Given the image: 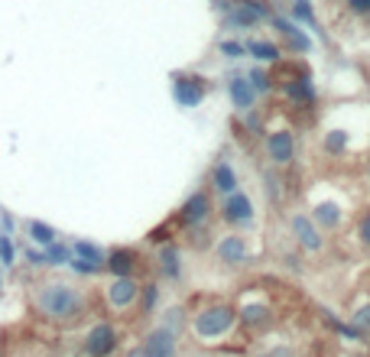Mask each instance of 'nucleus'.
Listing matches in <instances>:
<instances>
[{"mask_svg": "<svg viewBox=\"0 0 370 357\" xmlns=\"http://www.w3.org/2000/svg\"><path fill=\"white\" fill-rule=\"evenodd\" d=\"M36 309H39V315L53 318V322H65L82 312V293L65 283H46L36 293Z\"/></svg>", "mask_w": 370, "mask_h": 357, "instance_id": "obj_1", "label": "nucleus"}, {"mask_svg": "<svg viewBox=\"0 0 370 357\" xmlns=\"http://www.w3.org/2000/svg\"><path fill=\"white\" fill-rule=\"evenodd\" d=\"M231 322H234L231 309H228V305H214V309H205V312L195 318V331H198L201 338H218L231 328Z\"/></svg>", "mask_w": 370, "mask_h": 357, "instance_id": "obj_2", "label": "nucleus"}, {"mask_svg": "<svg viewBox=\"0 0 370 357\" xmlns=\"http://www.w3.org/2000/svg\"><path fill=\"white\" fill-rule=\"evenodd\" d=\"M114 345H117L114 328L104 325V322L91 328V331H88V338H85V347H88V354H91V357H107L111 351H114Z\"/></svg>", "mask_w": 370, "mask_h": 357, "instance_id": "obj_3", "label": "nucleus"}, {"mask_svg": "<svg viewBox=\"0 0 370 357\" xmlns=\"http://www.w3.org/2000/svg\"><path fill=\"white\" fill-rule=\"evenodd\" d=\"M143 351H147L149 357H172L176 354V338H172L169 328H156V331H149Z\"/></svg>", "mask_w": 370, "mask_h": 357, "instance_id": "obj_4", "label": "nucleus"}, {"mask_svg": "<svg viewBox=\"0 0 370 357\" xmlns=\"http://www.w3.org/2000/svg\"><path fill=\"white\" fill-rule=\"evenodd\" d=\"M137 283L130 280V276H117L114 283H111V289H107V299H111V305L114 309H127L133 299H137Z\"/></svg>", "mask_w": 370, "mask_h": 357, "instance_id": "obj_5", "label": "nucleus"}, {"mask_svg": "<svg viewBox=\"0 0 370 357\" xmlns=\"http://www.w3.org/2000/svg\"><path fill=\"white\" fill-rule=\"evenodd\" d=\"M205 98V84L198 78H176V101L182 107H195Z\"/></svg>", "mask_w": 370, "mask_h": 357, "instance_id": "obj_6", "label": "nucleus"}, {"mask_svg": "<svg viewBox=\"0 0 370 357\" xmlns=\"http://www.w3.org/2000/svg\"><path fill=\"white\" fill-rule=\"evenodd\" d=\"M266 149H270V159H273V163H289V159H293V153H296L293 134H286V130L273 134V137L266 140Z\"/></svg>", "mask_w": 370, "mask_h": 357, "instance_id": "obj_7", "label": "nucleus"}, {"mask_svg": "<svg viewBox=\"0 0 370 357\" xmlns=\"http://www.w3.org/2000/svg\"><path fill=\"white\" fill-rule=\"evenodd\" d=\"M224 218L228 221H250L254 218V205H250V199L247 195H231V199L224 201Z\"/></svg>", "mask_w": 370, "mask_h": 357, "instance_id": "obj_8", "label": "nucleus"}, {"mask_svg": "<svg viewBox=\"0 0 370 357\" xmlns=\"http://www.w3.org/2000/svg\"><path fill=\"white\" fill-rule=\"evenodd\" d=\"M293 231H296L299 244H302L306 250H322V237H318V231L312 228L308 218H293Z\"/></svg>", "mask_w": 370, "mask_h": 357, "instance_id": "obj_9", "label": "nucleus"}, {"mask_svg": "<svg viewBox=\"0 0 370 357\" xmlns=\"http://www.w3.org/2000/svg\"><path fill=\"white\" fill-rule=\"evenodd\" d=\"M218 257H221L224 263H243L247 260V244H243V237H224V241L218 244Z\"/></svg>", "mask_w": 370, "mask_h": 357, "instance_id": "obj_10", "label": "nucleus"}, {"mask_svg": "<svg viewBox=\"0 0 370 357\" xmlns=\"http://www.w3.org/2000/svg\"><path fill=\"white\" fill-rule=\"evenodd\" d=\"M208 218V195H192L185 201V208H182V221H189V224H198V221Z\"/></svg>", "mask_w": 370, "mask_h": 357, "instance_id": "obj_11", "label": "nucleus"}, {"mask_svg": "<svg viewBox=\"0 0 370 357\" xmlns=\"http://www.w3.org/2000/svg\"><path fill=\"white\" fill-rule=\"evenodd\" d=\"M263 17V10L257 7V3H250V0H243V3H237V10L231 13V23H237V26H250V23H257Z\"/></svg>", "mask_w": 370, "mask_h": 357, "instance_id": "obj_12", "label": "nucleus"}, {"mask_svg": "<svg viewBox=\"0 0 370 357\" xmlns=\"http://www.w3.org/2000/svg\"><path fill=\"white\" fill-rule=\"evenodd\" d=\"M107 270H111L114 276H130V270H133V253L114 250L111 257H107Z\"/></svg>", "mask_w": 370, "mask_h": 357, "instance_id": "obj_13", "label": "nucleus"}, {"mask_svg": "<svg viewBox=\"0 0 370 357\" xmlns=\"http://www.w3.org/2000/svg\"><path fill=\"white\" fill-rule=\"evenodd\" d=\"M231 98H234V104L247 111V107L254 104V84L243 82V78H234L231 82Z\"/></svg>", "mask_w": 370, "mask_h": 357, "instance_id": "obj_14", "label": "nucleus"}, {"mask_svg": "<svg viewBox=\"0 0 370 357\" xmlns=\"http://www.w3.org/2000/svg\"><path fill=\"white\" fill-rule=\"evenodd\" d=\"M241 318H243V325L260 328V325H266V322H270V309H266V305H243Z\"/></svg>", "mask_w": 370, "mask_h": 357, "instance_id": "obj_15", "label": "nucleus"}, {"mask_svg": "<svg viewBox=\"0 0 370 357\" xmlns=\"http://www.w3.org/2000/svg\"><path fill=\"white\" fill-rule=\"evenodd\" d=\"M75 257H78V260L95 263V266H104V253L98 250L95 244H88V241H78V244H75Z\"/></svg>", "mask_w": 370, "mask_h": 357, "instance_id": "obj_16", "label": "nucleus"}, {"mask_svg": "<svg viewBox=\"0 0 370 357\" xmlns=\"http://www.w3.org/2000/svg\"><path fill=\"white\" fill-rule=\"evenodd\" d=\"M30 237L36 244H43V247L55 244V231L49 228V224H43V221H30Z\"/></svg>", "mask_w": 370, "mask_h": 357, "instance_id": "obj_17", "label": "nucleus"}, {"mask_svg": "<svg viewBox=\"0 0 370 357\" xmlns=\"http://www.w3.org/2000/svg\"><path fill=\"white\" fill-rule=\"evenodd\" d=\"M315 218L322 221L325 228H331V224H338V221H341V211H338V205H335V201H322V205L315 208Z\"/></svg>", "mask_w": 370, "mask_h": 357, "instance_id": "obj_18", "label": "nucleus"}, {"mask_svg": "<svg viewBox=\"0 0 370 357\" xmlns=\"http://www.w3.org/2000/svg\"><path fill=\"white\" fill-rule=\"evenodd\" d=\"M214 185L221 192H234V185H237V178H234L231 166L228 163H218V169H214Z\"/></svg>", "mask_w": 370, "mask_h": 357, "instance_id": "obj_19", "label": "nucleus"}, {"mask_svg": "<svg viewBox=\"0 0 370 357\" xmlns=\"http://www.w3.org/2000/svg\"><path fill=\"white\" fill-rule=\"evenodd\" d=\"M159 260H163V273L166 276H179V253H176V247H166L159 253Z\"/></svg>", "mask_w": 370, "mask_h": 357, "instance_id": "obj_20", "label": "nucleus"}, {"mask_svg": "<svg viewBox=\"0 0 370 357\" xmlns=\"http://www.w3.org/2000/svg\"><path fill=\"white\" fill-rule=\"evenodd\" d=\"M250 53L257 59H263V62H276L279 59V49H276L273 42H250Z\"/></svg>", "mask_w": 370, "mask_h": 357, "instance_id": "obj_21", "label": "nucleus"}, {"mask_svg": "<svg viewBox=\"0 0 370 357\" xmlns=\"http://www.w3.org/2000/svg\"><path fill=\"white\" fill-rule=\"evenodd\" d=\"M289 95L299 98V101H312V84H308L306 78H299V82L289 84Z\"/></svg>", "mask_w": 370, "mask_h": 357, "instance_id": "obj_22", "label": "nucleus"}, {"mask_svg": "<svg viewBox=\"0 0 370 357\" xmlns=\"http://www.w3.org/2000/svg\"><path fill=\"white\" fill-rule=\"evenodd\" d=\"M65 257H68V250H65V247H59V244H49V250L43 253V263L55 266V263H65Z\"/></svg>", "mask_w": 370, "mask_h": 357, "instance_id": "obj_23", "label": "nucleus"}, {"mask_svg": "<svg viewBox=\"0 0 370 357\" xmlns=\"http://www.w3.org/2000/svg\"><path fill=\"white\" fill-rule=\"evenodd\" d=\"M0 263H7V266L13 263V244L7 234H0Z\"/></svg>", "mask_w": 370, "mask_h": 357, "instance_id": "obj_24", "label": "nucleus"}, {"mask_svg": "<svg viewBox=\"0 0 370 357\" xmlns=\"http://www.w3.org/2000/svg\"><path fill=\"white\" fill-rule=\"evenodd\" d=\"M293 17H296V20L312 23V7H308L306 0H296V3H293Z\"/></svg>", "mask_w": 370, "mask_h": 357, "instance_id": "obj_25", "label": "nucleus"}, {"mask_svg": "<svg viewBox=\"0 0 370 357\" xmlns=\"http://www.w3.org/2000/svg\"><path fill=\"white\" fill-rule=\"evenodd\" d=\"M289 42H293V49H299V53H306L308 46H312V42H308L299 30H289Z\"/></svg>", "mask_w": 370, "mask_h": 357, "instance_id": "obj_26", "label": "nucleus"}, {"mask_svg": "<svg viewBox=\"0 0 370 357\" xmlns=\"http://www.w3.org/2000/svg\"><path fill=\"white\" fill-rule=\"evenodd\" d=\"M72 270H78V273H98V270H101V266H95V263H88V260H78V257H75V260H72Z\"/></svg>", "mask_w": 370, "mask_h": 357, "instance_id": "obj_27", "label": "nucleus"}, {"mask_svg": "<svg viewBox=\"0 0 370 357\" xmlns=\"http://www.w3.org/2000/svg\"><path fill=\"white\" fill-rule=\"evenodd\" d=\"M344 134H341V130H335V134H331V137H328V149H331V153H335V149H341L344 147Z\"/></svg>", "mask_w": 370, "mask_h": 357, "instance_id": "obj_28", "label": "nucleus"}, {"mask_svg": "<svg viewBox=\"0 0 370 357\" xmlns=\"http://www.w3.org/2000/svg\"><path fill=\"white\" fill-rule=\"evenodd\" d=\"M354 322H358L360 328H370V305H364V309H360L358 315H354Z\"/></svg>", "mask_w": 370, "mask_h": 357, "instance_id": "obj_29", "label": "nucleus"}, {"mask_svg": "<svg viewBox=\"0 0 370 357\" xmlns=\"http://www.w3.org/2000/svg\"><path fill=\"white\" fill-rule=\"evenodd\" d=\"M221 49H224V53H228V55H231V59H237V55H243V46H237V42H224Z\"/></svg>", "mask_w": 370, "mask_h": 357, "instance_id": "obj_30", "label": "nucleus"}, {"mask_svg": "<svg viewBox=\"0 0 370 357\" xmlns=\"http://www.w3.org/2000/svg\"><path fill=\"white\" fill-rule=\"evenodd\" d=\"M250 78H254V88H257V91H263L266 84H270V82H266V75H263V72H254Z\"/></svg>", "mask_w": 370, "mask_h": 357, "instance_id": "obj_31", "label": "nucleus"}, {"mask_svg": "<svg viewBox=\"0 0 370 357\" xmlns=\"http://www.w3.org/2000/svg\"><path fill=\"white\" fill-rule=\"evenodd\" d=\"M143 305H147V309L156 305V286H147V299H143Z\"/></svg>", "mask_w": 370, "mask_h": 357, "instance_id": "obj_32", "label": "nucleus"}, {"mask_svg": "<svg viewBox=\"0 0 370 357\" xmlns=\"http://www.w3.org/2000/svg\"><path fill=\"white\" fill-rule=\"evenodd\" d=\"M351 7H354L358 13H367L370 10V0H351Z\"/></svg>", "mask_w": 370, "mask_h": 357, "instance_id": "obj_33", "label": "nucleus"}, {"mask_svg": "<svg viewBox=\"0 0 370 357\" xmlns=\"http://www.w3.org/2000/svg\"><path fill=\"white\" fill-rule=\"evenodd\" d=\"M360 237H364V241L370 244V214L364 218V224H360Z\"/></svg>", "mask_w": 370, "mask_h": 357, "instance_id": "obj_34", "label": "nucleus"}, {"mask_svg": "<svg viewBox=\"0 0 370 357\" xmlns=\"http://www.w3.org/2000/svg\"><path fill=\"white\" fill-rule=\"evenodd\" d=\"M127 357H149V354H147V351H143V347H133V351H130Z\"/></svg>", "mask_w": 370, "mask_h": 357, "instance_id": "obj_35", "label": "nucleus"}, {"mask_svg": "<svg viewBox=\"0 0 370 357\" xmlns=\"http://www.w3.org/2000/svg\"><path fill=\"white\" fill-rule=\"evenodd\" d=\"M0 289H3V276H0Z\"/></svg>", "mask_w": 370, "mask_h": 357, "instance_id": "obj_36", "label": "nucleus"}]
</instances>
